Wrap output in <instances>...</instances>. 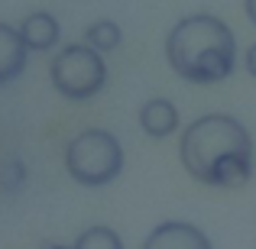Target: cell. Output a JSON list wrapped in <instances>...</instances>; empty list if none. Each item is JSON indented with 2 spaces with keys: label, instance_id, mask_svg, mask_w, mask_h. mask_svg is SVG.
Listing matches in <instances>:
<instances>
[{
  "label": "cell",
  "instance_id": "11",
  "mask_svg": "<svg viewBox=\"0 0 256 249\" xmlns=\"http://www.w3.org/2000/svg\"><path fill=\"white\" fill-rule=\"evenodd\" d=\"M23 181H26V165L20 159H10V162L0 165V188L4 191H20Z\"/></svg>",
  "mask_w": 256,
  "mask_h": 249
},
{
  "label": "cell",
  "instance_id": "14",
  "mask_svg": "<svg viewBox=\"0 0 256 249\" xmlns=\"http://www.w3.org/2000/svg\"><path fill=\"white\" fill-rule=\"evenodd\" d=\"M46 249H75V246H65V243H52V246H46Z\"/></svg>",
  "mask_w": 256,
  "mask_h": 249
},
{
  "label": "cell",
  "instance_id": "3",
  "mask_svg": "<svg viewBox=\"0 0 256 249\" xmlns=\"http://www.w3.org/2000/svg\"><path fill=\"white\" fill-rule=\"evenodd\" d=\"M65 168L84 188H104L124 172V146L107 130H84L72 136L65 149Z\"/></svg>",
  "mask_w": 256,
  "mask_h": 249
},
{
  "label": "cell",
  "instance_id": "6",
  "mask_svg": "<svg viewBox=\"0 0 256 249\" xmlns=\"http://www.w3.org/2000/svg\"><path fill=\"white\" fill-rule=\"evenodd\" d=\"M26 62H30V45L20 36V29L0 23V87L16 81L26 71Z\"/></svg>",
  "mask_w": 256,
  "mask_h": 249
},
{
  "label": "cell",
  "instance_id": "8",
  "mask_svg": "<svg viewBox=\"0 0 256 249\" xmlns=\"http://www.w3.org/2000/svg\"><path fill=\"white\" fill-rule=\"evenodd\" d=\"M20 36L26 39V45H30V52H49L58 45V36H62V29H58V19L52 16V13H30V16L23 19V26H20Z\"/></svg>",
  "mask_w": 256,
  "mask_h": 249
},
{
  "label": "cell",
  "instance_id": "12",
  "mask_svg": "<svg viewBox=\"0 0 256 249\" xmlns=\"http://www.w3.org/2000/svg\"><path fill=\"white\" fill-rule=\"evenodd\" d=\"M246 71L256 78V42L250 45V52H246Z\"/></svg>",
  "mask_w": 256,
  "mask_h": 249
},
{
  "label": "cell",
  "instance_id": "5",
  "mask_svg": "<svg viewBox=\"0 0 256 249\" xmlns=\"http://www.w3.org/2000/svg\"><path fill=\"white\" fill-rule=\"evenodd\" d=\"M140 249H214V243L201 227L185 224V220H166L146 233Z\"/></svg>",
  "mask_w": 256,
  "mask_h": 249
},
{
  "label": "cell",
  "instance_id": "1",
  "mask_svg": "<svg viewBox=\"0 0 256 249\" xmlns=\"http://www.w3.org/2000/svg\"><path fill=\"white\" fill-rule=\"evenodd\" d=\"M178 156L194 181L211 188H240L253 175V139L230 113H204L182 133Z\"/></svg>",
  "mask_w": 256,
  "mask_h": 249
},
{
  "label": "cell",
  "instance_id": "2",
  "mask_svg": "<svg viewBox=\"0 0 256 249\" xmlns=\"http://www.w3.org/2000/svg\"><path fill=\"white\" fill-rule=\"evenodd\" d=\"M172 71L192 84H218L237 68V36L211 13L182 16L166 36Z\"/></svg>",
  "mask_w": 256,
  "mask_h": 249
},
{
  "label": "cell",
  "instance_id": "13",
  "mask_svg": "<svg viewBox=\"0 0 256 249\" xmlns=\"http://www.w3.org/2000/svg\"><path fill=\"white\" fill-rule=\"evenodd\" d=\"M244 10L250 16V23H256V0H244Z\"/></svg>",
  "mask_w": 256,
  "mask_h": 249
},
{
  "label": "cell",
  "instance_id": "4",
  "mask_svg": "<svg viewBox=\"0 0 256 249\" xmlns=\"http://www.w3.org/2000/svg\"><path fill=\"white\" fill-rule=\"evenodd\" d=\"M52 87L68 100H88L107 84V65L98 49L84 42L65 45L56 58H52Z\"/></svg>",
  "mask_w": 256,
  "mask_h": 249
},
{
  "label": "cell",
  "instance_id": "10",
  "mask_svg": "<svg viewBox=\"0 0 256 249\" xmlns=\"http://www.w3.org/2000/svg\"><path fill=\"white\" fill-rule=\"evenodd\" d=\"M72 246L75 249H124V240L110 227H88V230L78 233V240Z\"/></svg>",
  "mask_w": 256,
  "mask_h": 249
},
{
  "label": "cell",
  "instance_id": "7",
  "mask_svg": "<svg viewBox=\"0 0 256 249\" xmlns=\"http://www.w3.org/2000/svg\"><path fill=\"white\" fill-rule=\"evenodd\" d=\"M140 126H143L146 136L152 139H166L178 130V110H175L172 100L166 97H152L140 107Z\"/></svg>",
  "mask_w": 256,
  "mask_h": 249
},
{
  "label": "cell",
  "instance_id": "9",
  "mask_svg": "<svg viewBox=\"0 0 256 249\" xmlns=\"http://www.w3.org/2000/svg\"><path fill=\"white\" fill-rule=\"evenodd\" d=\"M120 42H124V32H120V26L114 19H100V23L84 29V45H91L98 52H114Z\"/></svg>",
  "mask_w": 256,
  "mask_h": 249
}]
</instances>
